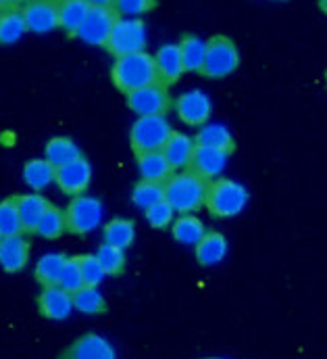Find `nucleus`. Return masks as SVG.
Masks as SVG:
<instances>
[{"instance_id":"obj_1","label":"nucleus","mask_w":327,"mask_h":359,"mask_svg":"<svg viewBox=\"0 0 327 359\" xmlns=\"http://www.w3.org/2000/svg\"><path fill=\"white\" fill-rule=\"evenodd\" d=\"M207 186L209 180L196 176L192 170H181L163 182L165 201L173 207L175 213H196L204 207Z\"/></svg>"},{"instance_id":"obj_2","label":"nucleus","mask_w":327,"mask_h":359,"mask_svg":"<svg viewBox=\"0 0 327 359\" xmlns=\"http://www.w3.org/2000/svg\"><path fill=\"white\" fill-rule=\"evenodd\" d=\"M111 80H113L115 88L125 92V94H130L134 90L146 88L151 84H161L157 65H155V57H151L144 50L115 59V63L111 67Z\"/></svg>"},{"instance_id":"obj_3","label":"nucleus","mask_w":327,"mask_h":359,"mask_svg":"<svg viewBox=\"0 0 327 359\" xmlns=\"http://www.w3.org/2000/svg\"><path fill=\"white\" fill-rule=\"evenodd\" d=\"M248 203V190L240 182L230 178L209 180L204 207L213 217H234L242 213Z\"/></svg>"},{"instance_id":"obj_4","label":"nucleus","mask_w":327,"mask_h":359,"mask_svg":"<svg viewBox=\"0 0 327 359\" xmlns=\"http://www.w3.org/2000/svg\"><path fill=\"white\" fill-rule=\"evenodd\" d=\"M238 67H240V53L234 40L228 36H213L207 42L204 61L198 74L209 80H223L232 76Z\"/></svg>"},{"instance_id":"obj_5","label":"nucleus","mask_w":327,"mask_h":359,"mask_svg":"<svg viewBox=\"0 0 327 359\" xmlns=\"http://www.w3.org/2000/svg\"><path fill=\"white\" fill-rule=\"evenodd\" d=\"M171 134H173V130H171V123L165 119V115L138 117L130 132V144L136 155L163 151Z\"/></svg>"},{"instance_id":"obj_6","label":"nucleus","mask_w":327,"mask_h":359,"mask_svg":"<svg viewBox=\"0 0 327 359\" xmlns=\"http://www.w3.org/2000/svg\"><path fill=\"white\" fill-rule=\"evenodd\" d=\"M146 46V27L140 19H127L119 17L111 29V36L104 44V48L115 57H125L134 53H142Z\"/></svg>"},{"instance_id":"obj_7","label":"nucleus","mask_w":327,"mask_h":359,"mask_svg":"<svg viewBox=\"0 0 327 359\" xmlns=\"http://www.w3.org/2000/svg\"><path fill=\"white\" fill-rule=\"evenodd\" d=\"M102 219V203L94 196H74L69 207L65 209V224L67 232L71 234H90L92 230L98 228Z\"/></svg>"},{"instance_id":"obj_8","label":"nucleus","mask_w":327,"mask_h":359,"mask_svg":"<svg viewBox=\"0 0 327 359\" xmlns=\"http://www.w3.org/2000/svg\"><path fill=\"white\" fill-rule=\"evenodd\" d=\"M127 107L138 115V117H146V115H165L171 107L173 100L169 96V90L163 84H151L146 88L134 90L127 94Z\"/></svg>"},{"instance_id":"obj_9","label":"nucleus","mask_w":327,"mask_h":359,"mask_svg":"<svg viewBox=\"0 0 327 359\" xmlns=\"http://www.w3.org/2000/svg\"><path fill=\"white\" fill-rule=\"evenodd\" d=\"M173 107H175L177 117L186 126H192V128L207 126V121L211 117V111H213L211 98L200 90H188V92L179 94L177 100L173 102Z\"/></svg>"},{"instance_id":"obj_10","label":"nucleus","mask_w":327,"mask_h":359,"mask_svg":"<svg viewBox=\"0 0 327 359\" xmlns=\"http://www.w3.org/2000/svg\"><path fill=\"white\" fill-rule=\"evenodd\" d=\"M117 19L119 15L115 13V8H90L88 17L83 19L82 27L78 29L76 36L85 44L104 46Z\"/></svg>"},{"instance_id":"obj_11","label":"nucleus","mask_w":327,"mask_h":359,"mask_svg":"<svg viewBox=\"0 0 327 359\" xmlns=\"http://www.w3.org/2000/svg\"><path fill=\"white\" fill-rule=\"evenodd\" d=\"M27 32L46 34L59 27V13L55 0H29L21 6Z\"/></svg>"},{"instance_id":"obj_12","label":"nucleus","mask_w":327,"mask_h":359,"mask_svg":"<svg viewBox=\"0 0 327 359\" xmlns=\"http://www.w3.org/2000/svg\"><path fill=\"white\" fill-rule=\"evenodd\" d=\"M92 180V168L88 163V159L78 157L71 163H65L61 168H57L55 182L61 188V192L69 194V196H80L88 190Z\"/></svg>"},{"instance_id":"obj_13","label":"nucleus","mask_w":327,"mask_h":359,"mask_svg":"<svg viewBox=\"0 0 327 359\" xmlns=\"http://www.w3.org/2000/svg\"><path fill=\"white\" fill-rule=\"evenodd\" d=\"M59 359H117L115 358V349L111 347V343L98 334H83L78 341L71 343V347H67Z\"/></svg>"},{"instance_id":"obj_14","label":"nucleus","mask_w":327,"mask_h":359,"mask_svg":"<svg viewBox=\"0 0 327 359\" xmlns=\"http://www.w3.org/2000/svg\"><path fill=\"white\" fill-rule=\"evenodd\" d=\"M38 309L48 320H65L74 311L71 292L63 290L61 286H46L38 297Z\"/></svg>"},{"instance_id":"obj_15","label":"nucleus","mask_w":327,"mask_h":359,"mask_svg":"<svg viewBox=\"0 0 327 359\" xmlns=\"http://www.w3.org/2000/svg\"><path fill=\"white\" fill-rule=\"evenodd\" d=\"M194 151H196L194 138H190L188 134H181V132H173L161 153L165 155V159H167V163L171 165L173 172H181V170L190 168Z\"/></svg>"},{"instance_id":"obj_16","label":"nucleus","mask_w":327,"mask_h":359,"mask_svg":"<svg viewBox=\"0 0 327 359\" xmlns=\"http://www.w3.org/2000/svg\"><path fill=\"white\" fill-rule=\"evenodd\" d=\"M29 262V243L19 236H6L0 241V268L8 273H17Z\"/></svg>"},{"instance_id":"obj_17","label":"nucleus","mask_w":327,"mask_h":359,"mask_svg":"<svg viewBox=\"0 0 327 359\" xmlns=\"http://www.w3.org/2000/svg\"><path fill=\"white\" fill-rule=\"evenodd\" d=\"M155 65H157V74H159V82L163 86H173L183 74V63H181V55H179V46L177 44H163L157 55H155Z\"/></svg>"},{"instance_id":"obj_18","label":"nucleus","mask_w":327,"mask_h":359,"mask_svg":"<svg viewBox=\"0 0 327 359\" xmlns=\"http://www.w3.org/2000/svg\"><path fill=\"white\" fill-rule=\"evenodd\" d=\"M228 163V155L221 151H213V149H204V147H196L194 157L190 161V168L196 176L204 180H215L221 176V172L225 170Z\"/></svg>"},{"instance_id":"obj_19","label":"nucleus","mask_w":327,"mask_h":359,"mask_svg":"<svg viewBox=\"0 0 327 359\" xmlns=\"http://www.w3.org/2000/svg\"><path fill=\"white\" fill-rule=\"evenodd\" d=\"M15 198H17V209H19L23 232H29V234L36 232L40 219L48 211L50 203L44 196H40V194H19Z\"/></svg>"},{"instance_id":"obj_20","label":"nucleus","mask_w":327,"mask_h":359,"mask_svg":"<svg viewBox=\"0 0 327 359\" xmlns=\"http://www.w3.org/2000/svg\"><path fill=\"white\" fill-rule=\"evenodd\" d=\"M194 142H196V147L221 151L225 155H232L236 151L234 136L230 134V130L225 126H219V123H207V126H202V130L196 134Z\"/></svg>"},{"instance_id":"obj_21","label":"nucleus","mask_w":327,"mask_h":359,"mask_svg":"<svg viewBox=\"0 0 327 359\" xmlns=\"http://www.w3.org/2000/svg\"><path fill=\"white\" fill-rule=\"evenodd\" d=\"M196 247V259L200 266H215L223 262L228 255V241L221 232H204V236L194 245Z\"/></svg>"},{"instance_id":"obj_22","label":"nucleus","mask_w":327,"mask_h":359,"mask_svg":"<svg viewBox=\"0 0 327 359\" xmlns=\"http://www.w3.org/2000/svg\"><path fill=\"white\" fill-rule=\"evenodd\" d=\"M90 4L85 0H59L57 13H59V27H63L67 34L76 36L82 27L83 19L90 13Z\"/></svg>"},{"instance_id":"obj_23","label":"nucleus","mask_w":327,"mask_h":359,"mask_svg":"<svg viewBox=\"0 0 327 359\" xmlns=\"http://www.w3.org/2000/svg\"><path fill=\"white\" fill-rule=\"evenodd\" d=\"M136 161H138V172H140V176H142V180H146V182L163 184L165 180L173 174L171 165L167 163V159H165V155L161 151L136 155Z\"/></svg>"},{"instance_id":"obj_24","label":"nucleus","mask_w":327,"mask_h":359,"mask_svg":"<svg viewBox=\"0 0 327 359\" xmlns=\"http://www.w3.org/2000/svg\"><path fill=\"white\" fill-rule=\"evenodd\" d=\"M25 32H27V27H25L21 8L8 6V8L0 11V44L2 46H11V44L19 42Z\"/></svg>"},{"instance_id":"obj_25","label":"nucleus","mask_w":327,"mask_h":359,"mask_svg":"<svg viewBox=\"0 0 327 359\" xmlns=\"http://www.w3.org/2000/svg\"><path fill=\"white\" fill-rule=\"evenodd\" d=\"M104 245H111L115 249L125 251L127 247H132L134 238H136V226L132 219H123V217H115L104 226Z\"/></svg>"},{"instance_id":"obj_26","label":"nucleus","mask_w":327,"mask_h":359,"mask_svg":"<svg viewBox=\"0 0 327 359\" xmlns=\"http://www.w3.org/2000/svg\"><path fill=\"white\" fill-rule=\"evenodd\" d=\"M204 224L192 215V213H186V215H179L173 224H171V234L173 238L179 243V245H196L202 236H204Z\"/></svg>"},{"instance_id":"obj_27","label":"nucleus","mask_w":327,"mask_h":359,"mask_svg":"<svg viewBox=\"0 0 327 359\" xmlns=\"http://www.w3.org/2000/svg\"><path fill=\"white\" fill-rule=\"evenodd\" d=\"M177 46H179V55H181L183 69H186V72H196V74H198L200 67H202V61H204L207 42L200 40V38L194 36V34H186Z\"/></svg>"},{"instance_id":"obj_28","label":"nucleus","mask_w":327,"mask_h":359,"mask_svg":"<svg viewBox=\"0 0 327 359\" xmlns=\"http://www.w3.org/2000/svg\"><path fill=\"white\" fill-rule=\"evenodd\" d=\"M46 161L55 168H61L65 163H71L74 159L82 157L78 144L71 140V138H65V136H57L53 140H48L46 144Z\"/></svg>"},{"instance_id":"obj_29","label":"nucleus","mask_w":327,"mask_h":359,"mask_svg":"<svg viewBox=\"0 0 327 359\" xmlns=\"http://www.w3.org/2000/svg\"><path fill=\"white\" fill-rule=\"evenodd\" d=\"M57 168L50 165L46 159H32L23 168V180L29 188L34 190H44L55 182Z\"/></svg>"},{"instance_id":"obj_30","label":"nucleus","mask_w":327,"mask_h":359,"mask_svg":"<svg viewBox=\"0 0 327 359\" xmlns=\"http://www.w3.org/2000/svg\"><path fill=\"white\" fill-rule=\"evenodd\" d=\"M65 262H67V257L63 253H48V255L40 257V262L36 264V280L44 288L46 286H59Z\"/></svg>"},{"instance_id":"obj_31","label":"nucleus","mask_w":327,"mask_h":359,"mask_svg":"<svg viewBox=\"0 0 327 359\" xmlns=\"http://www.w3.org/2000/svg\"><path fill=\"white\" fill-rule=\"evenodd\" d=\"M71 299H74V309L82 311L85 316H98L106 311V301L98 290V286H82L71 294Z\"/></svg>"},{"instance_id":"obj_32","label":"nucleus","mask_w":327,"mask_h":359,"mask_svg":"<svg viewBox=\"0 0 327 359\" xmlns=\"http://www.w3.org/2000/svg\"><path fill=\"white\" fill-rule=\"evenodd\" d=\"M36 232H38L42 238H46V241H55V238L63 236V234L67 232L65 211H61V209H57L55 205H50L48 211L44 213V217L40 219Z\"/></svg>"},{"instance_id":"obj_33","label":"nucleus","mask_w":327,"mask_h":359,"mask_svg":"<svg viewBox=\"0 0 327 359\" xmlns=\"http://www.w3.org/2000/svg\"><path fill=\"white\" fill-rule=\"evenodd\" d=\"M0 232H2L4 238L23 234V226H21V217H19L15 196L0 201Z\"/></svg>"},{"instance_id":"obj_34","label":"nucleus","mask_w":327,"mask_h":359,"mask_svg":"<svg viewBox=\"0 0 327 359\" xmlns=\"http://www.w3.org/2000/svg\"><path fill=\"white\" fill-rule=\"evenodd\" d=\"M132 201H134V205H138V207H142V209H148V207L161 203V201H165L163 184L140 180V182L136 184V188H134Z\"/></svg>"},{"instance_id":"obj_35","label":"nucleus","mask_w":327,"mask_h":359,"mask_svg":"<svg viewBox=\"0 0 327 359\" xmlns=\"http://www.w3.org/2000/svg\"><path fill=\"white\" fill-rule=\"evenodd\" d=\"M96 259L106 276H119L125 268V255L121 249H115L111 245H102L96 253Z\"/></svg>"},{"instance_id":"obj_36","label":"nucleus","mask_w":327,"mask_h":359,"mask_svg":"<svg viewBox=\"0 0 327 359\" xmlns=\"http://www.w3.org/2000/svg\"><path fill=\"white\" fill-rule=\"evenodd\" d=\"M157 0H115L113 8L119 17H127V19H138L151 11L157 8Z\"/></svg>"},{"instance_id":"obj_37","label":"nucleus","mask_w":327,"mask_h":359,"mask_svg":"<svg viewBox=\"0 0 327 359\" xmlns=\"http://www.w3.org/2000/svg\"><path fill=\"white\" fill-rule=\"evenodd\" d=\"M59 286L67 292H76L83 286L82 280V271H80V262L78 257H67L65 266H63V271H61V280H59Z\"/></svg>"},{"instance_id":"obj_38","label":"nucleus","mask_w":327,"mask_h":359,"mask_svg":"<svg viewBox=\"0 0 327 359\" xmlns=\"http://www.w3.org/2000/svg\"><path fill=\"white\" fill-rule=\"evenodd\" d=\"M78 262H80L83 286H100V282L104 280L106 273L100 268L96 255H78Z\"/></svg>"},{"instance_id":"obj_39","label":"nucleus","mask_w":327,"mask_h":359,"mask_svg":"<svg viewBox=\"0 0 327 359\" xmlns=\"http://www.w3.org/2000/svg\"><path fill=\"white\" fill-rule=\"evenodd\" d=\"M173 215H175V211H173V207L167 201H161V203H157V205H153V207L146 209V222L155 230L169 228L173 224Z\"/></svg>"},{"instance_id":"obj_40","label":"nucleus","mask_w":327,"mask_h":359,"mask_svg":"<svg viewBox=\"0 0 327 359\" xmlns=\"http://www.w3.org/2000/svg\"><path fill=\"white\" fill-rule=\"evenodd\" d=\"M92 8H113L115 0H85Z\"/></svg>"},{"instance_id":"obj_41","label":"nucleus","mask_w":327,"mask_h":359,"mask_svg":"<svg viewBox=\"0 0 327 359\" xmlns=\"http://www.w3.org/2000/svg\"><path fill=\"white\" fill-rule=\"evenodd\" d=\"M8 2H11V6H17V8H19V6H23V4L29 2V0H8Z\"/></svg>"},{"instance_id":"obj_42","label":"nucleus","mask_w":327,"mask_h":359,"mask_svg":"<svg viewBox=\"0 0 327 359\" xmlns=\"http://www.w3.org/2000/svg\"><path fill=\"white\" fill-rule=\"evenodd\" d=\"M319 8L327 15V0H319Z\"/></svg>"},{"instance_id":"obj_43","label":"nucleus","mask_w":327,"mask_h":359,"mask_svg":"<svg viewBox=\"0 0 327 359\" xmlns=\"http://www.w3.org/2000/svg\"><path fill=\"white\" fill-rule=\"evenodd\" d=\"M8 6H11L8 0H0V8H8Z\"/></svg>"},{"instance_id":"obj_44","label":"nucleus","mask_w":327,"mask_h":359,"mask_svg":"<svg viewBox=\"0 0 327 359\" xmlns=\"http://www.w3.org/2000/svg\"><path fill=\"white\" fill-rule=\"evenodd\" d=\"M2 238H4V236H2V232H0V241H2Z\"/></svg>"},{"instance_id":"obj_45","label":"nucleus","mask_w":327,"mask_h":359,"mask_svg":"<svg viewBox=\"0 0 327 359\" xmlns=\"http://www.w3.org/2000/svg\"><path fill=\"white\" fill-rule=\"evenodd\" d=\"M209 359H223V358H209Z\"/></svg>"},{"instance_id":"obj_46","label":"nucleus","mask_w":327,"mask_h":359,"mask_svg":"<svg viewBox=\"0 0 327 359\" xmlns=\"http://www.w3.org/2000/svg\"><path fill=\"white\" fill-rule=\"evenodd\" d=\"M55 2H59V0H55Z\"/></svg>"},{"instance_id":"obj_47","label":"nucleus","mask_w":327,"mask_h":359,"mask_svg":"<svg viewBox=\"0 0 327 359\" xmlns=\"http://www.w3.org/2000/svg\"><path fill=\"white\" fill-rule=\"evenodd\" d=\"M326 80H327V74H326Z\"/></svg>"},{"instance_id":"obj_48","label":"nucleus","mask_w":327,"mask_h":359,"mask_svg":"<svg viewBox=\"0 0 327 359\" xmlns=\"http://www.w3.org/2000/svg\"><path fill=\"white\" fill-rule=\"evenodd\" d=\"M0 11H2V8H0Z\"/></svg>"}]
</instances>
